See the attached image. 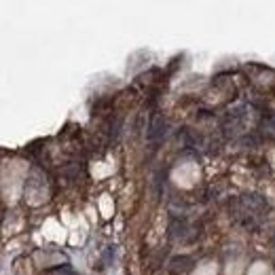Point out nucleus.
<instances>
[{
	"instance_id": "2",
	"label": "nucleus",
	"mask_w": 275,
	"mask_h": 275,
	"mask_svg": "<svg viewBox=\"0 0 275 275\" xmlns=\"http://www.w3.org/2000/svg\"><path fill=\"white\" fill-rule=\"evenodd\" d=\"M45 275H74L70 265H60V267H53L49 271H45Z\"/></svg>"
},
{
	"instance_id": "3",
	"label": "nucleus",
	"mask_w": 275,
	"mask_h": 275,
	"mask_svg": "<svg viewBox=\"0 0 275 275\" xmlns=\"http://www.w3.org/2000/svg\"><path fill=\"white\" fill-rule=\"evenodd\" d=\"M74 275H77V273H74Z\"/></svg>"
},
{
	"instance_id": "1",
	"label": "nucleus",
	"mask_w": 275,
	"mask_h": 275,
	"mask_svg": "<svg viewBox=\"0 0 275 275\" xmlns=\"http://www.w3.org/2000/svg\"><path fill=\"white\" fill-rule=\"evenodd\" d=\"M163 132H165V121H163V117L161 114H155V117L151 119V132H148V140H159L163 136Z\"/></svg>"
}]
</instances>
